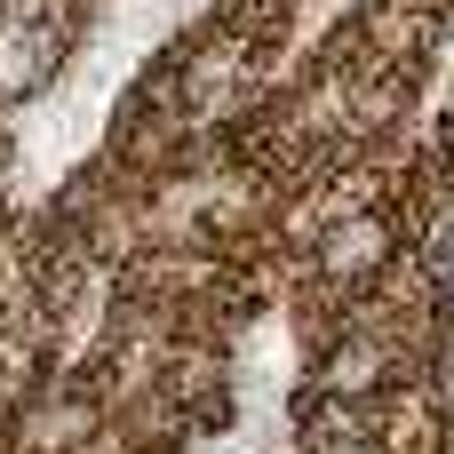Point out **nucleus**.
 Wrapping results in <instances>:
<instances>
[{"label": "nucleus", "mask_w": 454, "mask_h": 454, "mask_svg": "<svg viewBox=\"0 0 454 454\" xmlns=\"http://www.w3.org/2000/svg\"><path fill=\"white\" fill-rule=\"evenodd\" d=\"M391 263H399V215H391V207H343V215L319 231V279H327L335 295L375 287Z\"/></svg>", "instance_id": "1"}, {"label": "nucleus", "mask_w": 454, "mask_h": 454, "mask_svg": "<svg viewBox=\"0 0 454 454\" xmlns=\"http://www.w3.org/2000/svg\"><path fill=\"white\" fill-rule=\"evenodd\" d=\"M407 375V335L399 327H351L327 359H319V391L343 407H367L375 391H391Z\"/></svg>", "instance_id": "2"}, {"label": "nucleus", "mask_w": 454, "mask_h": 454, "mask_svg": "<svg viewBox=\"0 0 454 454\" xmlns=\"http://www.w3.org/2000/svg\"><path fill=\"white\" fill-rule=\"evenodd\" d=\"M64 64V24L32 16V8H0V104H24L56 80Z\"/></svg>", "instance_id": "3"}, {"label": "nucleus", "mask_w": 454, "mask_h": 454, "mask_svg": "<svg viewBox=\"0 0 454 454\" xmlns=\"http://www.w3.org/2000/svg\"><path fill=\"white\" fill-rule=\"evenodd\" d=\"M88 431H96V407L80 383H40L16 407V454H72L88 447Z\"/></svg>", "instance_id": "4"}, {"label": "nucleus", "mask_w": 454, "mask_h": 454, "mask_svg": "<svg viewBox=\"0 0 454 454\" xmlns=\"http://www.w3.org/2000/svg\"><path fill=\"white\" fill-rule=\"evenodd\" d=\"M447 160H454V104H447Z\"/></svg>", "instance_id": "5"}]
</instances>
